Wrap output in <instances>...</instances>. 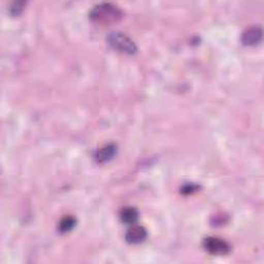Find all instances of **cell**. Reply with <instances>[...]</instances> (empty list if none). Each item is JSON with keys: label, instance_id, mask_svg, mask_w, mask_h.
Here are the masks:
<instances>
[{"label": "cell", "instance_id": "cell-1", "mask_svg": "<svg viewBox=\"0 0 264 264\" xmlns=\"http://www.w3.org/2000/svg\"><path fill=\"white\" fill-rule=\"evenodd\" d=\"M123 15L122 10L111 3H99L90 11V19L98 24L108 25L118 22Z\"/></svg>", "mask_w": 264, "mask_h": 264}, {"label": "cell", "instance_id": "cell-2", "mask_svg": "<svg viewBox=\"0 0 264 264\" xmlns=\"http://www.w3.org/2000/svg\"><path fill=\"white\" fill-rule=\"evenodd\" d=\"M106 40L114 50L124 54L132 55L137 50L133 40L122 32H111L107 35Z\"/></svg>", "mask_w": 264, "mask_h": 264}, {"label": "cell", "instance_id": "cell-3", "mask_svg": "<svg viewBox=\"0 0 264 264\" xmlns=\"http://www.w3.org/2000/svg\"><path fill=\"white\" fill-rule=\"evenodd\" d=\"M205 250L211 255L224 256L230 253L231 246L224 240L219 238H207L204 241Z\"/></svg>", "mask_w": 264, "mask_h": 264}, {"label": "cell", "instance_id": "cell-4", "mask_svg": "<svg viewBox=\"0 0 264 264\" xmlns=\"http://www.w3.org/2000/svg\"><path fill=\"white\" fill-rule=\"evenodd\" d=\"M125 239L126 242L131 245L141 244L147 239V230L143 226L133 225L127 230Z\"/></svg>", "mask_w": 264, "mask_h": 264}, {"label": "cell", "instance_id": "cell-5", "mask_svg": "<svg viewBox=\"0 0 264 264\" xmlns=\"http://www.w3.org/2000/svg\"><path fill=\"white\" fill-rule=\"evenodd\" d=\"M262 39V29L258 26L248 28L242 36V41L246 45H255Z\"/></svg>", "mask_w": 264, "mask_h": 264}, {"label": "cell", "instance_id": "cell-6", "mask_svg": "<svg viewBox=\"0 0 264 264\" xmlns=\"http://www.w3.org/2000/svg\"><path fill=\"white\" fill-rule=\"evenodd\" d=\"M117 153V146L114 144H108L100 148L95 154V160L98 163H104L114 158Z\"/></svg>", "mask_w": 264, "mask_h": 264}, {"label": "cell", "instance_id": "cell-7", "mask_svg": "<svg viewBox=\"0 0 264 264\" xmlns=\"http://www.w3.org/2000/svg\"><path fill=\"white\" fill-rule=\"evenodd\" d=\"M121 221L125 224L133 225L138 220V212L134 208H124L120 212Z\"/></svg>", "mask_w": 264, "mask_h": 264}, {"label": "cell", "instance_id": "cell-8", "mask_svg": "<svg viewBox=\"0 0 264 264\" xmlns=\"http://www.w3.org/2000/svg\"><path fill=\"white\" fill-rule=\"evenodd\" d=\"M75 223H76V220L74 217L66 216L59 223V227H58L59 231L61 232V234H66V232H69L73 229V227L75 226Z\"/></svg>", "mask_w": 264, "mask_h": 264}, {"label": "cell", "instance_id": "cell-9", "mask_svg": "<svg viewBox=\"0 0 264 264\" xmlns=\"http://www.w3.org/2000/svg\"><path fill=\"white\" fill-rule=\"evenodd\" d=\"M24 4H25V2H23V1H21V2H14L12 4L11 8H10L12 14H19L20 11H22V9H23Z\"/></svg>", "mask_w": 264, "mask_h": 264}, {"label": "cell", "instance_id": "cell-10", "mask_svg": "<svg viewBox=\"0 0 264 264\" xmlns=\"http://www.w3.org/2000/svg\"><path fill=\"white\" fill-rule=\"evenodd\" d=\"M197 189H198V187H197L196 185H193V184H190V185H189V184H188V185H186L185 187L182 189V192H183L184 194H191V193L197 191Z\"/></svg>", "mask_w": 264, "mask_h": 264}]
</instances>
